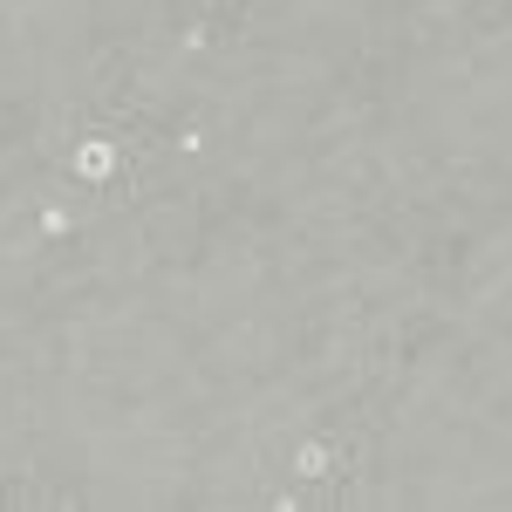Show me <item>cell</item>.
<instances>
[{"instance_id":"obj_2","label":"cell","mask_w":512,"mask_h":512,"mask_svg":"<svg viewBox=\"0 0 512 512\" xmlns=\"http://www.w3.org/2000/svg\"><path fill=\"white\" fill-rule=\"evenodd\" d=\"M342 472H349V444H342L335 431H301L294 444H287V478H294V485H308L315 499ZM315 499H308V512H315Z\"/></svg>"},{"instance_id":"obj_3","label":"cell","mask_w":512,"mask_h":512,"mask_svg":"<svg viewBox=\"0 0 512 512\" xmlns=\"http://www.w3.org/2000/svg\"><path fill=\"white\" fill-rule=\"evenodd\" d=\"M82 233V185H62L28 205V246H69Z\"/></svg>"},{"instance_id":"obj_4","label":"cell","mask_w":512,"mask_h":512,"mask_svg":"<svg viewBox=\"0 0 512 512\" xmlns=\"http://www.w3.org/2000/svg\"><path fill=\"white\" fill-rule=\"evenodd\" d=\"M164 7H178V0H164Z\"/></svg>"},{"instance_id":"obj_1","label":"cell","mask_w":512,"mask_h":512,"mask_svg":"<svg viewBox=\"0 0 512 512\" xmlns=\"http://www.w3.org/2000/svg\"><path fill=\"white\" fill-rule=\"evenodd\" d=\"M62 171L76 178L82 192H110L130 171V144H123L117 130H82L76 144H69V158H62Z\"/></svg>"}]
</instances>
